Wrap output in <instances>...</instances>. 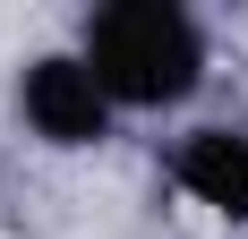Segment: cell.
I'll return each instance as SVG.
<instances>
[{"label":"cell","mask_w":248,"mask_h":239,"mask_svg":"<svg viewBox=\"0 0 248 239\" xmlns=\"http://www.w3.org/2000/svg\"><path fill=\"white\" fill-rule=\"evenodd\" d=\"M163 188L188 205V214L248 231V128L240 120H197L163 145Z\"/></svg>","instance_id":"cell-3"},{"label":"cell","mask_w":248,"mask_h":239,"mask_svg":"<svg viewBox=\"0 0 248 239\" xmlns=\"http://www.w3.org/2000/svg\"><path fill=\"white\" fill-rule=\"evenodd\" d=\"M77 60L94 69L120 120H163L205 94L214 34L188 0H94L77 17Z\"/></svg>","instance_id":"cell-1"},{"label":"cell","mask_w":248,"mask_h":239,"mask_svg":"<svg viewBox=\"0 0 248 239\" xmlns=\"http://www.w3.org/2000/svg\"><path fill=\"white\" fill-rule=\"evenodd\" d=\"M9 120L43 154H103L120 137V111L94 86V69L77 60V43H43L9 69Z\"/></svg>","instance_id":"cell-2"}]
</instances>
